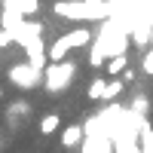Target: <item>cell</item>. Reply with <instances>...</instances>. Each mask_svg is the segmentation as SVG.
<instances>
[{"label": "cell", "instance_id": "3957f363", "mask_svg": "<svg viewBox=\"0 0 153 153\" xmlns=\"http://www.w3.org/2000/svg\"><path fill=\"white\" fill-rule=\"evenodd\" d=\"M92 43V28H74L68 34H61L58 40L49 46V61H65L71 49H83Z\"/></svg>", "mask_w": 153, "mask_h": 153}, {"label": "cell", "instance_id": "4fadbf2b", "mask_svg": "<svg viewBox=\"0 0 153 153\" xmlns=\"http://www.w3.org/2000/svg\"><path fill=\"white\" fill-rule=\"evenodd\" d=\"M138 153H153V129H147V135L141 138V150Z\"/></svg>", "mask_w": 153, "mask_h": 153}, {"label": "cell", "instance_id": "52a82bcc", "mask_svg": "<svg viewBox=\"0 0 153 153\" xmlns=\"http://www.w3.org/2000/svg\"><path fill=\"white\" fill-rule=\"evenodd\" d=\"M0 6H9V9L22 12L25 19H34L40 12V0H0Z\"/></svg>", "mask_w": 153, "mask_h": 153}, {"label": "cell", "instance_id": "7a4b0ae2", "mask_svg": "<svg viewBox=\"0 0 153 153\" xmlns=\"http://www.w3.org/2000/svg\"><path fill=\"white\" fill-rule=\"evenodd\" d=\"M52 12L68 22H104L117 12L113 0H55Z\"/></svg>", "mask_w": 153, "mask_h": 153}, {"label": "cell", "instance_id": "7c38bea8", "mask_svg": "<svg viewBox=\"0 0 153 153\" xmlns=\"http://www.w3.org/2000/svg\"><path fill=\"white\" fill-rule=\"evenodd\" d=\"M132 110H138V113H144V117H147V110H150V101H147L144 95H138V98L132 101Z\"/></svg>", "mask_w": 153, "mask_h": 153}, {"label": "cell", "instance_id": "8fae6325", "mask_svg": "<svg viewBox=\"0 0 153 153\" xmlns=\"http://www.w3.org/2000/svg\"><path fill=\"white\" fill-rule=\"evenodd\" d=\"M120 92H123V80H120V76H110V80H107V89H104V104H107V101H117Z\"/></svg>", "mask_w": 153, "mask_h": 153}, {"label": "cell", "instance_id": "9c48e42d", "mask_svg": "<svg viewBox=\"0 0 153 153\" xmlns=\"http://www.w3.org/2000/svg\"><path fill=\"white\" fill-rule=\"evenodd\" d=\"M37 129H40V135H52V132L61 129V117L58 113H46V117L37 123Z\"/></svg>", "mask_w": 153, "mask_h": 153}, {"label": "cell", "instance_id": "6da1fadb", "mask_svg": "<svg viewBox=\"0 0 153 153\" xmlns=\"http://www.w3.org/2000/svg\"><path fill=\"white\" fill-rule=\"evenodd\" d=\"M123 107L107 101V107L95 113L83 129H86V138L80 144V153H113V126H117Z\"/></svg>", "mask_w": 153, "mask_h": 153}, {"label": "cell", "instance_id": "5b68a950", "mask_svg": "<svg viewBox=\"0 0 153 153\" xmlns=\"http://www.w3.org/2000/svg\"><path fill=\"white\" fill-rule=\"evenodd\" d=\"M6 76H9V83L19 86V89H37V86H43V68H34L31 61L12 65L6 71Z\"/></svg>", "mask_w": 153, "mask_h": 153}, {"label": "cell", "instance_id": "ba28073f", "mask_svg": "<svg viewBox=\"0 0 153 153\" xmlns=\"http://www.w3.org/2000/svg\"><path fill=\"white\" fill-rule=\"evenodd\" d=\"M126 68H129V55H113V58H107V65H104V74L107 76H120Z\"/></svg>", "mask_w": 153, "mask_h": 153}, {"label": "cell", "instance_id": "8992f818", "mask_svg": "<svg viewBox=\"0 0 153 153\" xmlns=\"http://www.w3.org/2000/svg\"><path fill=\"white\" fill-rule=\"evenodd\" d=\"M83 138H86V129H83L80 123H74V126H68V129H61V147H68V150H80Z\"/></svg>", "mask_w": 153, "mask_h": 153}, {"label": "cell", "instance_id": "5bb4252c", "mask_svg": "<svg viewBox=\"0 0 153 153\" xmlns=\"http://www.w3.org/2000/svg\"><path fill=\"white\" fill-rule=\"evenodd\" d=\"M0 101H3V89H0Z\"/></svg>", "mask_w": 153, "mask_h": 153}, {"label": "cell", "instance_id": "277c9868", "mask_svg": "<svg viewBox=\"0 0 153 153\" xmlns=\"http://www.w3.org/2000/svg\"><path fill=\"white\" fill-rule=\"evenodd\" d=\"M74 74H76L74 61H68V58L65 61H49L43 68V89L46 92H65L74 80Z\"/></svg>", "mask_w": 153, "mask_h": 153}, {"label": "cell", "instance_id": "30bf717a", "mask_svg": "<svg viewBox=\"0 0 153 153\" xmlns=\"http://www.w3.org/2000/svg\"><path fill=\"white\" fill-rule=\"evenodd\" d=\"M104 89H107V76H95L92 86H89V101H104Z\"/></svg>", "mask_w": 153, "mask_h": 153}]
</instances>
